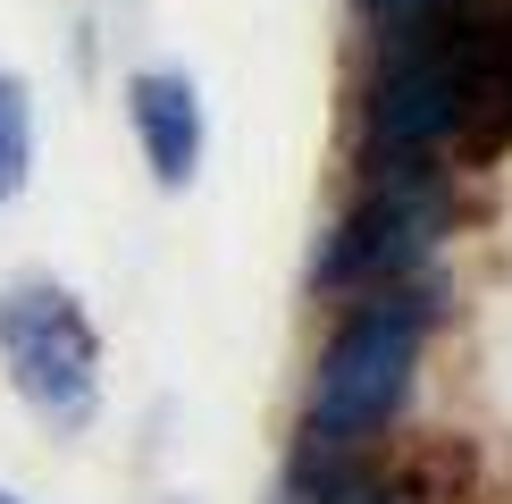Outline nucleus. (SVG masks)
Returning <instances> with one entry per match:
<instances>
[{"label": "nucleus", "mask_w": 512, "mask_h": 504, "mask_svg": "<svg viewBox=\"0 0 512 504\" xmlns=\"http://www.w3.org/2000/svg\"><path fill=\"white\" fill-rule=\"evenodd\" d=\"M420 345H429V303L420 286H387L361 294L336 320V336L319 345L311 370V404H303V446L319 454H370L395 429L403 395H412Z\"/></svg>", "instance_id": "f257e3e1"}, {"label": "nucleus", "mask_w": 512, "mask_h": 504, "mask_svg": "<svg viewBox=\"0 0 512 504\" xmlns=\"http://www.w3.org/2000/svg\"><path fill=\"white\" fill-rule=\"evenodd\" d=\"M479 126V51L471 26H420L395 34L387 59L370 76V101H361V135H370V160H437L445 143Z\"/></svg>", "instance_id": "f03ea898"}, {"label": "nucleus", "mask_w": 512, "mask_h": 504, "mask_svg": "<svg viewBox=\"0 0 512 504\" xmlns=\"http://www.w3.org/2000/svg\"><path fill=\"white\" fill-rule=\"evenodd\" d=\"M0 362H9V387L51 429H84L93 420V404H101V328L59 278L0 286Z\"/></svg>", "instance_id": "7ed1b4c3"}, {"label": "nucleus", "mask_w": 512, "mask_h": 504, "mask_svg": "<svg viewBox=\"0 0 512 504\" xmlns=\"http://www.w3.org/2000/svg\"><path fill=\"white\" fill-rule=\"evenodd\" d=\"M437 160H370V194H361L345 219H336L328 252H319L311 286L319 294H387V286H412V269L429 261L437 244Z\"/></svg>", "instance_id": "20e7f679"}, {"label": "nucleus", "mask_w": 512, "mask_h": 504, "mask_svg": "<svg viewBox=\"0 0 512 504\" xmlns=\"http://www.w3.org/2000/svg\"><path fill=\"white\" fill-rule=\"evenodd\" d=\"M126 118H135L143 168H152L168 194H185V185H194V168H202V143H210L194 76H185V68H143L135 84H126Z\"/></svg>", "instance_id": "39448f33"}, {"label": "nucleus", "mask_w": 512, "mask_h": 504, "mask_svg": "<svg viewBox=\"0 0 512 504\" xmlns=\"http://www.w3.org/2000/svg\"><path fill=\"white\" fill-rule=\"evenodd\" d=\"M34 185V93L26 76H0V202Z\"/></svg>", "instance_id": "423d86ee"}, {"label": "nucleus", "mask_w": 512, "mask_h": 504, "mask_svg": "<svg viewBox=\"0 0 512 504\" xmlns=\"http://www.w3.org/2000/svg\"><path fill=\"white\" fill-rule=\"evenodd\" d=\"M471 51H479V118L512 126V17L504 26H471Z\"/></svg>", "instance_id": "0eeeda50"}, {"label": "nucleus", "mask_w": 512, "mask_h": 504, "mask_svg": "<svg viewBox=\"0 0 512 504\" xmlns=\"http://www.w3.org/2000/svg\"><path fill=\"white\" fill-rule=\"evenodd\" d=\"M361 17L378 26V42H395V34L437 26V17H445V0H361Z\"/></svg>", "instance_id": "6e6552de"}, {"label": "nucleus", "mask_w": 512, "mask_h": 504, "mask_svg": "<svg viewBox=\"0 0 512 504\" xmlns=\"http://www.w3.org/2000/svg\"><path fill=\"white\" fill-rule=\"evenodd\" d=\"M0 504H17V496H0Z\"/></svg>", "instance_id": "1a4fd4ad"}]
</instances>
